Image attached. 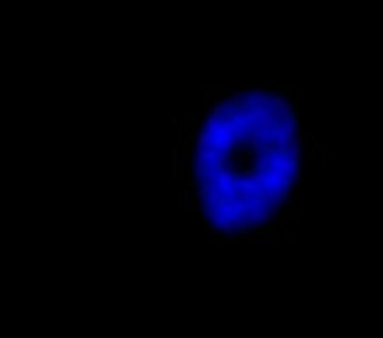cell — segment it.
I'll list each match as a JSON object with an SVG mask.
<instances>
[{
  "label": "cell",
  "mask_w": 383,
  "mask_h": 338,
  "mask_svg": "<svg viewBox=\"0 0 383 338\" xmlns=\"http://www.w3.org/2000/svg\"><path fill=\"white\" fill-rule=\"evenodd\" d=\"M192 207L218 236L252 241L292 239V199L304 171V136L297 95L244 87L207 105L181 126Z\"/></svg>",
  "instance_id": "6da1fadb"
}]
</instances>
